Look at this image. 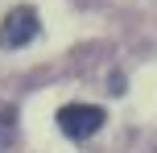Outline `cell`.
<instances>
[{
    "mask_svg": "<svg viewBox=\"0 0 157 153\" xmlns=\"http://www.w3.org/2000/svg\"><path fill=\"white\" fill-rule=\"evenodd\" d=\"M13 132H17V108H0V153L13 145Z\"/></svg>",
    "mask_w": 157,
    "mask_h": 153,
    "instance_id": "3957f363",
    "label": "cell"
},
{
    "mask_svg": "<svg viewBox=\"0 0 157 153\" xmlns=\"http://www.w3.org/2000/svg\"><path fill=\"white\" fill-rule=\"evenodd\" d=\"M58 128L71 141H87V137H95L103 128V108H95V104H66L58 112Z\"/></svg>",
    "mask_w": 157,
    "mask_h": 153,
    "instance_id": "6da1fadb",
    "label": "cell"
},
{
    "mask_svg": "<svg viewBox=\"0 0 157 153\" xmlns=\"http://www.w3.org/2000/svg\"><path fill=\"white\" fill-rule=\"evenodd\" d=\"M37 29H41L37 13H33L29 4H17L13 13L0 21V46L4 50H21V46H29V41L37 37Z\"/></svg>",
    "mask_w": 157,
    "mask_h": 153,
    "instance_id": "7a4b0ae2",
    "label": "cell"
}]
</instances>
